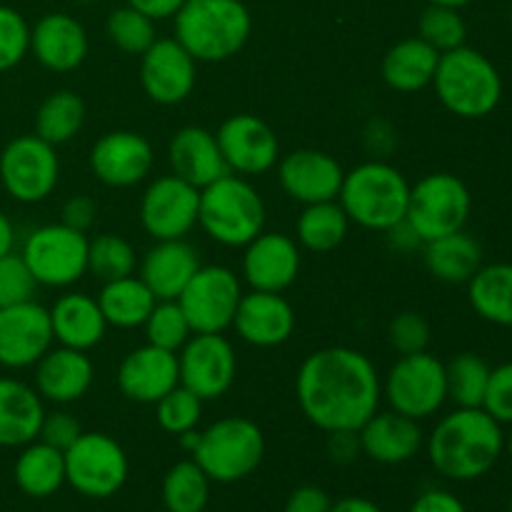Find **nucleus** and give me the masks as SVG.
<instances>
[{
  "label": "nucleus",
  "mask_w": 512,
  "mask_h": 512,
  "mask_svg": "<svg viewBox=\"0 0 512 512\" xmlns=\"http://www.w3.org/2000/svg\"><path fill=\"white\" fill-rule=\"evenodd\" d=\"M295 398L308 423L323 433H358L378 413L383 380L368 355L333 345L303 360Z\"/></svg>",
  "instance_id": "f257e3e1"
},
{
  "label": "nucleus",
  "mask_w": 512,
  "mask_h": 512,
  "mask_svg": "<svg viewBox=\"0 0 512 512\" xmlns=\"http://www.w3.org/2000/svg\"><path fill=\"white\" fill-rule=\"evenodd\" d=\"M425 450L443 478L470 483L488 475L505 453L503 425L483 408H455L435 425Z\"/></svg>",
  "instance_id": "f03ea898"
},
{
  "label": "nucleus",
  "mask_w": 512,
  "mask_h": 512,
  "mask_svg": "<svg viewBox=\"0 0 512 512\" xmlns=\"http://www.w3.org/2000/svg\"><path fill=\"white\" fill-rule=\"evenodd\" d=\"M253 18L243 0H185L175 15V40L198 63H223L245 48Z\"/></svg>",
  "instance_id": "7ed1b4c3"
},
{
  "label": "nucleus",
  "mask_w": 512,
  "mask_h": 512,
  "mask_svg": "<svg viewBox=\"0 0 512 512\" xmlns=\"http://www.w3.org/2000/svg\"><path fill=\"white\" fill-rule=\"evenodd\" d=\"M410 183L388 160H365L348 170L340 185L338 203L350 223L365 230L388 233L408 215Z\"/></svg>",
  "instance_id": "20e7f679"
},
{
  "label": "nucleus",
  "mask_w": 512,
  "mask_h": 512,
  "mask_svg": "<svg viewBox=\"0 0 512 512\" xmlns=\"http://www.w3.org/2000/svg\"><path fill=\"white\" fill-rule=\"evenodd\" d=\"M433 88L443 108L465 120L488 118L503 100L500 70L470 45L440 53Z\"/></svg>",
  "instance_id": "39448f33"
},
{
  "label": "nucleus",
  "mask_w": 512,
  "mask_h": 512,
  "mask_svg": "<svg viewBox=\"0 0 512 512\" xmlns=\"http://www.w3.org/2000/svg\"><path fill=\"white\" fill-rule=\"evenodd\" d=\"M265 203L243 175L228 173L200 190L198 225L225 248H245L265 230Z\"/></svg>",
  "instance_id": "423d86ee"
},
{
  "label": "nucleus",
  "mask_w": 512,
  "mask_h": 512,
  "mask_svg": "<svg viewBox=\"0 0 512 512\" xmlns=\"http://www.w3.org/2000/svg\"><path fill=\"white\" fill-rule=\"evenodd\" d=\"M265 458V435L250 418L215 420L200 433L193 460L213 483H238L253 475Z\"/></svg>",
  "instance_id": "0eeeda50"
},
{
  "label": "nucleus",
  "mask_w": 512,
  "mask_h": 512,
  "mask_svg": "<svg viewBox=\"0 0 512 512\" xmlns=\"http://www.w3.org/2000/svg\"><path fill=\"white\" fill-rule=\"evenodd\" d=\"M470 210H473V195L458 175L430 173L410 185L405 220L425 245L435 238L465 230Z\"/></svg>",
  "instance_id": "6e6552de"
},
{
  "label": "nucleus",
  "mask_w": 512,
  "mask_h": 512,
  "mask_svg": "<svg viewBox=\"0 0 512 512\" xmlns=\"http://www.w3.org/2000/svg\"><path fill=\"white\" fill-rule=\"evenodd\" d=\"M88 235L65 223L40 225L25 238L20 258L45 288H70L88 273Z\"/></svg>",
  "instance_id": "1a4fd4ad"
},
{
  "label": "nucleus",
  "mask_w": 512,
  "mask_h": 512,
  "mask_svg": "<svg viewBox=\"0 0 512 512\" xmlns=\"http://www.w3.org/2000/svg\"><path fill=\"white\" fill-rule=\"evenodd\" d=\"M383 395L390 410L413 420H428L448 403L445 363L425 353L400 355L383 380Z\"/></svg>",
  "instance_id": "9d476101"
},
{
  "label": "nucleus",
  "mask_w": 512,
  "mask_h": 512,
  "mask_svg": "<svg viewBox=\"0 0 512 512\" xmlns=\"http://www.w3.org/2000/svg\"><path fill=\"white\" fill-rule=\"evenodd\" d=\"M128 470L123 445L105 433H83L65 450V483L83 498H113L123 490Z\"/></svg>",
  "instance_id": "9b49d317"
},
{
  "label": "nucleus",
  "mask_w": 512,
  "mask_h": 512,
  "mask_svg": "<svg viewBox=\"0 0 512 512\" xmlns=\"http://www.w3.org/2000/svg\"><path fill=\"white\" fill-rule=\"evenodd\" d=\"M60 180L55 145L38 135H18L0 153V185L13 200L25 205L43 203Z\"/></svg>",
  "instance_id": "f8f14e48"
},
{
  "label": "nucleus",
  "mask_w": 512,
  "mask_h": 512,
  "mask_svg": "<svg viewBox=\"0 0 512 512\" xmlns=\"http://www.w3.org/2000/svg\"><path fill=\"white\" fill-rule=\"evenodd\" d=\"M240 298L243 285L233 270L225 265H200L198 273L180 293L178 305L193 333H225L233 328Z\"/></svg>",
  "instance_id": "ddd939ff"
},
{
  "label": "nucleus",
  "mask_w": 512,
  "mask_h": 512,
  "mask_svg": "<svg viewBox=\"0 0 512 512\" xmlns=\"http://www.w3.org/2000/svg\"><path fill=\"white\" fill-rule=\"evenodd\" d=\"M178 373L180 385L208 403L233 388L238 358L223 333H193L178 350Z\"/></svg>",
  "instance_id": "4468645a"
},
{
  "label": "nucleus",
  "mask_w": 512,
  "mask_h": 512,
  "mask_svg": "<svg viewBox=\"0 0 512 512\" xmlns=\"http://www.w3.org/2000/svg\"><path fill=\"white\" fill-rule=\"evenodd\" d=\"M200 190L178 175L155 178L140 198V225L153 240H180L198 225Z\"/></svg>",
  "instance_id": "2eb2a0df"
},
{
  "label": "nucleus",
  "mask_w": 512,
  "mask_h": 512,
  "mask_svg": "<svg viewBox=\"0 0 512 512\" xmlns=\"http://www.w3.org/2000/svg\"><path fill=\"white\" fill-rule=\"evenodd\" d=\"M215 138L230 173L243 178L268 173L280 160L278 135L258 115H230L228 120H223Z\"/></svg>",
  "instance_id": "dca6fc26"
},
{
  "label": "nucleus",
  "mask_w": 512,
  "mask_h": 512,
  "mask_svg": "<svg viewBox=\"0 0 512 512\" xmlns=\"http://www.w3.org/2000/svg\"><path fill=\"white\" fill-rule=\"evenodd\" d=\"M53 343L50 310L45 305L28 300L0 308V368H33Z\"/></svg>",
  "instance_id": "f3484780"
},
{
  "label": "nucleus",
  "mask_w": 512,
  "mask_h": 512,
  "mask_svg": "<svg viewBox=\"0 0 512 512\" xmlns=\"http://www.w3.org/2000/svg\"><path fill=\"white\" fill-rule=\"evenodd\" d=\"M198 80V60L175 38H158L140 55V85L158 105H178L190 98Z\"/></svg>",
  "instance_id": "a211bd4d"
},
{
  "label": "nucleus",
  "mask_w": 512,
  "mask_h": 512,
  "mask_svg": "<svg viewBox=\"0 0 512 512\" xmlns=\"http://www.w3.org/2000/svg\"><path fill=\"white\" fill-rule=\"evenodd\" d=\"M155 165L153 145L135 130H110L90 148V170L108 188H133Z\"/></svg>",
  "instance_id": "6ab92c4d"
},
{
  "label": "nucleus",
  "mask_w": 512,
  "mask_h": 512,
  "mask_svg": "<svg viewBox=\"0 0 512 512\" xmlns=\"http://www.w3.org/2000/svg\"><path fill=\"white\" fill-rule=\"evenodd\" d=\"M343 178V165L325 150L300 148L278 160L280 188L295 203L313 205L338 200Z\"/></svg>",
  "instance_id": "aec40b11"
},
{
  "label": "nucleus",
  "mask_w": 512,
  "mask_h": 512,
  "mask_svg": "<svg viewBox=\"0 0 512 512\" xmlns=\"http://www.w3.org/2000/svg\"><path fill=\"white\" fill-rule=\"evenodd\" d=\"M115 380L118 390L130 403L155 405L175 385H180L178 353L155 348L150 343L140 345L120 360Z\"/></svg>",
  "instance_id": "412c9836"
},
{
  "label": "nucleus",
  "mask_w": 512,
  "mask_h": 512,
  "mask_svg": "<svg viewBox=\"0 0 512 512\" xmlns=\"http://www.w3.org/2000/svg\"><path fill=\"white\" fill-rule=\"evenodd\" d=\"M300 245L285 233H260L245 245L243 278L253 290L283 293L298 280Z\"/></svg>",
  "instance_id": "4be33fe9"
},
{
  "label": "nucleus",
  "mask_w": 512,
  "mask_h": 512,
  "mask_svg": "<svg viewBox=\"0 0 512 512\" xmlns=\"http://www.w3.org/2000/svg\"><path fill=\"white\" fill-rule=\"evenodd\" d=\"M235 333L253 348H278L295 330V310L283 293L250 290L243 293L233 318Z\"/></svg>",
  "instance_id": "5701e85b"
},
{
  "label": "nucleus",
  "mask_w": 512,
  "mask_h": 512,
  "mask_svg": "<svg viewBox=\"0 0 512 512\" xmlns=\"http://www.w3.org/2000/svg\"><path fill=\"white\" fill-rule=\"evenodd\" d=\"M30 53L53 73H70L88 58V33L73 15L48 13L30 28Z\"/></svg>",
  "instance_id": "b1692460"
},
{
  "label": "nucleus",
  "mask_w": 512,
  "mask_h": 512,
  "mask_svg": "<svg viewBox=\"0 0 512 512\" xmlns=\"http://www.w3.org/2000/svg\"><path fill=\"white\" fill-rule=\"evenodd\" d=\"M360 453L380 465H403L425 448V433L420 420L400 415L395 410L375 413L358 430Z\"/></svg>",
  "instance_id": "393cba45"
},
{
  "label": "nucleus",
  "mask_w": 512,
  "mask_h": 512,
  "mask_svg": "<svg viewBox=\"0 0 512 512\" xmlns=\"http://www.w3.org/2000/svg\"><path fill=\"white\" fill-rule=\"evenodd\" d=\"M35 368V390L53 405L78 403L95 380L93 360L88 353L73 348H50Z\"/></svg>",
  "instance_id": "a878e982"
},
{
  "label": "nucleus",
  "mask_w": 512,
  "mask_h": 512,
  "mask_svg": "<svg viewBox=\"0 0 512 512\" xmlns=\"http://www.w3.org/2000/svg\"><path fill=\"white\" fill-rule=\"evenodd\" d=\"M168 160L173 175L195 185L198 190L230 173L215 133L200 128V125H185L170 138Z\"/></svg>",
  "instance_id": "bb28decb"
},
{
  "label": "nucleus",
  "mask_w": 512,
  "mask_h": 512,
  "mask_svg": "<svg viewBox=\"0 0 512 512\" xmlns=\"http://www.w3.org/2000/svg\"><path fill=\"white\" fill-rule=\"evenodd\" d=\"M198 268V250L185 238L155 240L140 260V280L158 300H178Z\"/></svg>",
  "instance_id": "cd10ccee"
},
{
  "label": "nucleus",
  "mask_w": 512,
  "mask_h": 512,
  "mask_svg": "<svg viewBox=\"0 0 512 512\" xmlns=\"http://www.w3.org/2000/svg\"><path fill=\"white\" fill-rule=\"evenodd\" d=\"M48 310L53 338L60 345L88 353L95 345L103 343L108 323H105L98 298H90L85 293H65Z\"/></svg>",
  "instance_id": "c85d7f7f"
},
{
  "label": "nucleus",
  "mask_w": 512,
  "mask_h": 512,
  "mask_svg": "<svg viewBox=\"0 0 512 512\" xmlns=\"http://www.w3.org/2000/svg\"><path fill=\"white\" fill-rule=\"evenodd\" d=\"M45 405L38 390L15 378H0V448H23L40 435Z\"/></svg>",
  "instance_id": "c756f323"
},
{
  "label": "nucleus",
  "mask_w": 512,
  "mask_h": 512,
  "mask_svg": "<svg viewBox=\"0 0 512 512\" xmlns=\"http://www.w3.org/2000/svg\"><path fill=\"white\" fill-rule=\"evenodd\" d=\"M423 263L435 280L448 285H468L483 265V248L465 230L443 235L423 245Z\"/></svg>",
  "instance_id": "7c9ffc66"
},
{
  "label": "nucleus",
  "mask_w": 512,
  "mask_h": 512,
  "mask_svg": "<svg viewBox=\"0 0 512 512\" xmlns=\"http://www.w3.org/2000/svg\"><path fill=\"white\" fill-rule=\"evenodd\" d=\"M440 53L423 38H405L395 43L383 58V80L395 93H420L433 85Z\"/></svg>",
  "instance_id": "2f4dec72"
},
{
  "label": "nucleus",
  "mask_w": 512,
  "mask_h": 512,
  "mask_svg": "<svg viewBox=\"0 0 512 512\" xmlns=\"http://www.w3.org/2000/svg\"><path fill=\"white\" fill-rule=\"evenodd\" d=\"M13 478L28 498H50L65 485V453L43 440H33L20 450Z\"/></svg>",
  "instance_id": "473e14b6"
},
{
  "label": "nucleus",
  "mask_w": 512,
  "mask_h": 512,
  "mask_svg": "<svg viewBox=\"0 0 512 512\" xmlns=\"http://www.w3.org/2000/svg\"><path fill=\"white\" fill-rule=\"evenodd\" d=\"M468 300L485 323L512 328V263L480 265L468 280Z\"/></svg>",
  "instance_id": "72a5a7b5"
},
{
  "label": "nucleus",
  "mask_w": 512,
  "mask_h": 512,
  "mask_svg": "<svg viewBox=\"0 0 512 512\" xmlns=\"http://www.w3.org/2000/svg\"><path fill=\"white\" fill-rule=\"evenodd\" d=\"M155 303H158V298L135 275L103 283V290L98 295V305L105 315V323L120 330H133L145 325Z\"/></svg>",
  "instance_id": "f704fd0d"
},
{
  "label": "nucleus",
  "mask_w": 512,
  "mask_h": 512,
  "mask_svg": "<svg viewBox=\"0 0 512 512\" xmlns=\"http://www.w3.org/2000/svg\"><path fill=\"white\" fill-rule=\"evenodd\" d=\"M350 218L345 215L343 205L338 200H325V203L305 205L300 213L295 235H298L300 248L310 253H333L348 238Z\"/></svg>",
  "instance_id": "c9c22d12"
},
{
  "label": "nucleus",
  "mask_w": 512,
  "mask_h": 512,
  "mask_svg": "<svg viewBox=\"0 0 512 512\" xmlns=\"http://www.w3.org/2000/svg\"><path fill=\"white\" fill-rule=\"evenodd\" d=\"M85 103L75 90H55L35 113V135L50 145H65L83 130Z\"/></svg>",
  "instance_id": "e433bc0d"
},
{
  "label": "nucleus",
  "mask_w": 512,
  "mask_h": 512,
  "mask_svg": "<svg viewBox=\"0 0 512 512\" xmlns=\"http://www.w3.org/2000/svg\"><path fill=\"white\" fill-rule=\"evenodd\" d=\"M213 480L195 460H180L163 478V505L168 512H203Z\"/></svg>",
  "instance_id": "4c0bfd02"
},
{
  "label": "nucleus",
  "mask_w": 512,
  "mask_h": 512,
  "mask_svg": "<svg viewBox=\"0 0 512 512\" xmlns=\"http://www.w3.org/2000/svg\"><path fill=\"white\" fill-rule=\"evenodd\" d=\"M490 365L478 353H460L445 365L448 400L458 408H483L485 390L490 380Z\"/></svg>",
  "instance_id": "58836bf2"
},
{
  "label": "nucleus",
  "mask_w": 512,
  "mask_h": 512,
  "mask_svg": "<svg viewBox=\"0 0 512 512\" xmlns=\"http://www.w3.org/2000/svg\"><path fill=\"white\" fill-rule=\"evenodd\" d=\"M138 268L135 248L115 233H103L88 243V270L103 283L128 278Z\"/></svg>",
  "instance_id": "ea45409f"
},
{
  "label": "nucleus",
  "mask_w": 512,
  "mask_h": 512,
  "mask_svg": "<svg viewBox=\"0 0 512 512\" xmlns=\"http://www.w3.org/2000/svg\"><path fill=\"white\" fill-rule=\"evenodd\" d=\"M105 33H108L110 43L118 50L128 55H143L150 45L155 43V20H150L148 15H143L140 10L123 5V8H115L108 15V23H105Z\"/></svg>",
  "instance_id": "a19ab883"
},
{
  "label": "nucleus",
  "mask_w": 512,
  "mask_h": 512,
  "mask_svg": "<svg viewBox=\"0 0 512 512\" xmlns=\"http://www.w3.org/2000/svg\"><path fill=\"white\" fill-rule=\"evenodd\" d=\"M418 38H423L438 53H448V50L465 45V40H468V23H465L458 8L428 5L423 15H420Z\"/></svg>",
  "instance_id": "79ce46f5"
},
{
  "label": "nucleus",
  "mask_w": 512,
  "mask_h": 512,
  "mask_svg": "<svg viewBox=\"0 0 512 512\" xmlns=\"http://www.w3.org/2000/svg\"><path fill=\"white\" fill-rule=\"evenodd\" d=\"M143 328L150 345L170 350V353H178L193 335V328H190L178 300H158Z\"/></svg>",
  "instance_id": "37998d69"
},
{
  "label": "nucleus",
  "mask_w": 512,
  "mask_h": 512,
  "mask_svg": "<svg viewBox=\"0 0 512 512\" xmlns=\"http://www.w3.org/2000/svg\"><path fill=\"white\" fill-rule=\"evenodd\" d=\"M203 418V400L195 393H190L183 385H175L168 395L155 403V420L160 428L170 435H183L198 428Z\"/></svg>",
  "instance_id": "c03bdc74"
},
{
  "label": "nucleus",
  "mask_w": 512,
  "mask_h": 512,
  "mask_svg": "<svg viewBox=\"0 0 512 512\" xmlns=\"http://www.w3.org/2000/svg\"><path fill=\"white\" fill-rule=\"evenodd\" d=\"M30 53V25L10 5H0V73L23 63Z\"/></svg>",
  "instance_id": "a18cd8bd"
},
{
  "label": "nucleus",
  "mask_w": 512,
  "mask_h": 512,
  "mask_svg": "<svg viewBox=\"0 0 512 512\" xmlns=\"http://www.w3.org/2000/svg\"><path fill=\"white\" fill-rule=\"evenodd\" d=\"M430 338H433L430 323L425 320V315L415 313V310H403L388 325L390 348L398 355L425 353L430 345Z\"/></svg>",
  "instance_id": "49530a36"
},
{
  "label": "nucleus",
  "mask_w": 512,
  "mask_h": 512,
  "mask_svg": "<svg viewBox=\"0 0 512 512\" xmlns=\"http://www.w3.org/2000/svg\"><path fill=\"white\" fill-rule=\"evenodd\" d=\"M35 288L38 283L20 255L8 253L0 258V308L35 300Z\"/></svg>",
  "instance_id": "de8ad7c7"
},
{
  "label": "nucleus",
  "mask_w": 512,
  "mask_h": 512,
  "mask_svg": "<svg viewBox=\"0 0 512 512\" xmlns=\"http://www.w3.org/2000/svg\"><path fill=\"white\" fill-rule=\"evenodd\" d=\"M483 410L493 415L500 425H512V363L490 370Z\"/></svg>",
  "instance_id": "09e8293b"
},
{
  "label": "nucleus",
  "mask_w": 512,
  "mask_h": 512,
  "mask_svg": "<svg viewBox=\"0 0 512 512\" xmlns=\"http://www.w3.org/2000/svg\"><path fill=\"white\" fill-rule=\"evenodd\" d=\"M80 435H83V428H80L78 418L65 413V410H55V413H45L38 440H43V443L53 445V448L65 453Z\"/></svg>",
  "instance_id": "8fccbe9b"
},
{
  "label": "nucleus",
  "mask_w": 512,
  "mask_h": 512,
  "mask_svg": "<svg viewBox=\"0 0 512 512\" xmlns=\"http://www.w3.org/2000/svg\"><path fill=\"white\" fill-rule=\"evenodd\" d=\"M363 145L375 160H385L398 148V130L390 120L370 118L363 130Z\"/></svg>",
  "instance_id": "3c124183"
},
{
  "label": "nucleus",
  "mask_w": 512,
  "mask_h": 512,
  "mask_svg": "<svg viewBox=\"0 0 512 512\" xmlns=\"http://www.w3.org/2000/svg\"><path fill=\"white\" fill-rule=\"evenodd\" d=\"M60 215H63L60 223L88 235V230L93 228L95 220H98V203H95L90 195H73V198L65 200L63 213Z\"/></svg>",
  "instance_id": "603ef678"
},
{
  "label": "nucleus",
  "mask_w": 512,
  "mask_h": 512,
  "mask_svg": "<svg viewBox=\"0 0 512 512\" xmlns=\"http://www.w3.org/2000/svg\"><path fill=\"white\" fill-rule=\"evenodd\" d=\"M333 500L318 485H300L290 493L283 512H330Z\"/></svg>",
  "instance_id": "864d4df0"
},
{
  "label": "nucleus",
  "mask_w": 512,
  "mask_h": 512,
  "mask_svg": "<svg viewBox=\"0 0 512 512\" xmlns=\"http://www.w3.org/2000/svg\"><path fill=\"white\" fill-rule=\"evenodd\" d=\"M408 512H468V508H465L463 500L455 493H450V490L433 488L425 490L423 495H418Z\"/></svg>",
  "instance_id": "5fc2aeb1"
},
{
  "label": "nucleus",
  "mask_w": 512,
  "mask_h": 512,
  "mask_svg": "<svg viewBox=\"0 0 512 512\" xmlns=\"http://www.w3.org/2000/svg\"><path fill=\"white\" fill-rule=\"evenodd\" d=\"M328 455L338 465L353 463L360 455L358 433H328Z\"/></svg>",
  "instance_id": "6e6d98bb"
},
{
  "label": "nucleus",
  "mask_w": 512,
  "mask_h": 512,
  "mask_svg": "<svg viewBox=\"0 0 512 512\" xmlns=\"http://www.w3.org/2000/svg\"><path fill=\"white\" fill-rule=\"evenodd\" d=\"M185 0H128L130 8L140 10L143 15H148L150 20H168L178 15V10L183 8Z\"/></svg>",
  "instance_id": "4d7b16f0"
},
{
  "label": "nucleus",
  "mask_w": 512,
  "mask_h": 512,
  "mask_svg": "<svg viewBox=\"0 0 512 512\" xmlns=\"http://www.w3.org/2000/svg\"><path fill=\"white\" fill-rule=\"evenodd\" d=\"M388 240H390V245H393L395 250H403V253H410V250H415V248H420V245H423V240H420L418 233L410 228L408 220L393 225V228L388 230Z\"/></svg>",
  "instance_id": "13d9d810"
},
{
  "label": "nucleus",
  "mask_w": 512,
  "mask_h": 512,
  "mask_svg": "<svg viewBox=\"0 0 512 512\" xmlns=\"http://www.w3.org/2000/svg\"><path fill=\"white\" fill-rule=\"evenodd\" d=\"M330 512H383V508H380V505H375L373 500H368V498L350 495V498H343V500H338V503H333Z\"/></svg>",
  "instance_id": "bf43d9fd"
},
{
  "label": "nucleus",
  "mask_w": 512,
  "mask_h": 512,
  "mask_svg": "<svg viewBox=\"0 0 512 512\" xmlns=\"http://www.w3.org/2000/svg\"><path fill=\"white\" fill-rule=\"evenodd\" d=\"M13 248H15V228L13 223H10L8 215L0 210V258L13 253Z\"/></svg>",
  "instance_id": "052dcab7"
},
{
  "label": "nucleus",
  "mask_w": 512,
  "mask_h": 512,
  "mask_svg": "<svg viewBox=\"0 0 512 512\" xmlns=\"http://www.w3.org/2000/svg\"><path fill=\"white\" fill-rule=\"evenodd\" d=\"M430 5H448V8H465V5H470L473 0H428Z\"/></svg>",
  "instance_id": "680f3d73"
},
{
  "label": "nucleus",
  "mask_w": 512,
  "mask_h": 512,
  "mask_svg": "<svg viewBox=\"0 0 512 512\" xmlns=\"http://www.w3.org/2000/svg\"><path fill=\"white\" fill-rule=\"evenodd\" d=\"M505 453H508L510 460H512V433L508 435V438H505Z\"/></svg>",
  "instance_id": "e2e57ef3"
},
{
  "label": "nucleus",
  "mask_w": 512,
  "mask_h": 512,
  "mask_svg": "<svg viewBox=\"0 0 512 512\" xmlns=\"http://www.w3.org/2000/svg\"><path fill=\"white\" fill-rule=\"evenodd\" d=\"M73 3H100V0H73Z\"/></svg>",
  "instance_id": "0e129e2a"
},
{
  "label": "nucleus",
  "mask_w": 512,
  "mask_h": 512,
  "mask_svg": "<svg viewBox=\"0 0 512 512\" xmlns=\"http://www.w3.org/2000/svg\"><path fill=\"white\" fill-rule=\"evenodd\" d=\"M510 512H512V503H510Z\"/></svg>",
  "instance_id": "69168bd1"
}]
</instances>
